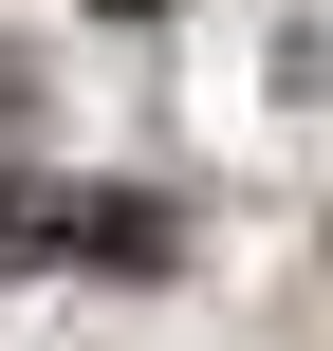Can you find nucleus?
<instances>
[{"instance_id":"4","label":"nucleus","mask_w":333,"mask_h":351,"mask_svg":"<svg viewBox=\"0 0 333 351\" xmlns=\"http://www.w3.org/2000/svg\"><path fill=\"white\" fill-rule=\"evenodd\" d=\"M111 19H148V0H111Z\"/></svg>"},{"instance_id":"1","label":"nucleus","mask_w":333,"mask_h":351,"mask_svg":"<svg viewBox=\"0 0 333 351\" xmlns=\"http://www.w3.org/2000/svg\"><path fill=\"white\" fill-rule=\"evenodd\" d=\"M74 259H93V278H167V259H185V222H167L148 185H93V204H74Z\"/></svg>"},{"instance_id":"2","label":"nucleus","mask_w":333,"mask_h":351,"mask_svg":"<svg viewBox=\"0 0 333 351\" xmlns=\"http://www.w3.org/2000/svg\"><path fill=\"white\" fill-rule=\"evenodd\" d=\"M0 259H74V185H0Z\"/></svg>"},{"instance_id":"3","label":"nucleus","mask_w":333,"mask_h":351,"mask_svg":"<svg viewBox=\"0 0 333 351\" xmlns=\"http://www.w3.org/2000/svg\"><path fill=\"white\" fill-rule=\"evenodd\" d=\"M0 111H19V56H0Z\"/></svg>"}]
</instances>
